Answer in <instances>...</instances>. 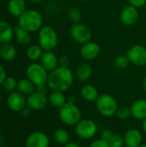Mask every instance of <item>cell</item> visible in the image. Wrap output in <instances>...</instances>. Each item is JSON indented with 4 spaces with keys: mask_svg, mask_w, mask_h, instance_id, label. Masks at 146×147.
<instances>
[{
    "mask_svg": "<svg viewBox=\"0 0 146 147\" xmlns=\"http://www.w3.org/2000/svg\"><path fill=\"white\" fill-rule=\"evenodd\" d=\"M128 3L130 5H132L137 9H140L145 5L146 0H128Z\"/></svg>",
    "mask_w": 146,
    "mask_h": 147,
    "instance_id": "cell-35",
    "label": "cell"
},
{
    "mask_svg": "<svg viewBox=\"0 0 146 147\" xmlns=\"http://www.w3.org/2000/svg\"><path fill=\"white\" fill-rule=\"evenodd\" d=\"M39 45L44 51H53L59 43L58 33L52 26H43L39 30Z\"/></svg>",
    "mask_w": 146,
    "mask_h": 147,
    "instance_id": "cell-3",
    "label": "cell"
},
{
    "mask_svg": "<svg viewBox=\"0 0 146 147\" xmlns=\"http://www.w3.org/2000/svg\"><path fill=\"white\" fill-rule=\"evenodd\" d=\"M3 139L2 135L0 134V147L3 146Z\"/></svg>",
    "mask_w": 146,
    "mask_h": 147,
    "instance_id": "cell-45",
    "label": "cell"
},
{
    "mask_svg": "<svg viewBox=\"0 0 146 147\" xmlns=\"http://www.w3.org/2000/svg\"><path fill=\"white\" fill-rule=\"evenodd\" d=\"M50 140L43 132H34L30 134L25 142L26 147H49Z\"/></svg>",
    "mask_w": 146,
    "mask_h": 147,
    "instance_id": "cell-11",
    "label": "cell"
},
{
    "mask_svg": "<svg viewBox=\"0 0 146 147\" xmlns=\"http://www.w3.org/2000/svg\"><path fill=\"white\" fill-rule=\"evenodd\" d=\"M142 85H143V89H144V90L146 92V76L145 77L144 80H143V84H142Z\"/></svg>",
    "mask_w": 146,
    "mask_h": 147,
    "instance_id": "cell-43",
    "label": "cell"
},
{
    "mask_svg": "<svg viewBox=\"0 0 146 147\" xmlns=\"http://www.w3.org/2000/svg\"><path fill=\"white\" fill-rule=\"evenodd\" d=\"M123 138L126 147H139L143 142V135L136 128L127 130Z\"/></svg>",
    "mask_w": 146,
    "mask_h": 147,
    "instance_id": "cell-16",
    "label": "cell"
},
{
    "mask_svg": "<svg viewBox=\"0 0 146 147\" xmlns=\"http://www.w3.org/2000/svg\"><path fill=\"white\" fill-rule=\"evenodd\" d=\"M126 55L133 65L139 67L146 65V47L145 46L134 45L127 50Z\"/></svg>",
    "mask_w": 146,
    "mask_h": 147,
    "instance_id": "cell-9",
    "label": "cell"
},
{
    "mask_svg": "<svg viewBox=\"0 0 146 147\" xmlns=\"http://www.w3.org/2000/svg\"><path fill=\"white\" fill-rule=\"evenodd\" d=\"M14 36L15 37L16 41L21 45H28L31 41L30 32L21 28L19 25L14 28Z\"/></svg>",
    "mask_w": 146,
    "mask_h": 147,
    "instance_id": "cell-25",
    "label": "cell"
},
{
    "mask_svg": "<svg viewBox=\"0 0 146 147\" xmlns=\"http://www.w3.org/2000/svg\"><path fill=\"white\" fill-rule=\"evenodd\" d=\"M60 121L67 126H76L82 120V114L79 108L71 102H66L59 109Z\"/></svg>",
    "mask_w": 146,
    "mask_h": 147,
    "instance_id": "cell-5",
    "label": "cell"
},
{
    "mask_svg": "<svg viewBox=\"0 0 146 147\" xmlns=\"http://www.w3.org/2000/svg\"><path fill=\"white\" fill-rule=\"evenodd\" d=\"M108 143L110 147H124L125 146L124 138L120 134H116L113 135V137L110 139Z\"/></svg>",
    "mask_w": 146,
    "mask_h": 147,
    "instance_id": "cell-32",
    "label": "cell"
},
{
    "mask_svg": "<svg viewBox=\"0 0 146 147\" xmlns=\"http://www.w3.org/2000/svg\"><path fill=\"white\" fill-rule=\"evenodd\" d=\"M98 127L96 123L90 119H82L75 126L77 136L82 140H90L97 134Z\"/></svg>",
    "mask_w": 146,
    "mask_h": 147,
    "instance_id": "cell-7",
    "label": "cell"
},
{
    "mask_svg": "<svg viewBox=\"0 0 146 147\" xmlns=\"http://www.w3.org/2000/svg\"><path fill=\"white\" fill-rule=\"evenodd\" d=\"M48 90H49V87L47 86V84H42L40 86H36V91H38L41 94H44V95L47 94Z\"/></svg>",
    "mask_w": 146,
    "mask_h": 147,
    "instance_id": "cell-37",
    "label": "cell"
},
{
    "mask_svg": "<svg viewBox=\"0 0 146 147\" xmlns=\"http://www.w3.org/2000/svg\"><path fill=\"white\" fill-rule=\"evenodd\" d=\"M47 98L49 104L57 109L61 108L67 102V97L61 91H52Z\"/></svg>",
    "mask_w": 146,
    "mask_h": 147,
    "instance_id": "cell-22",
    "label": "cell"
},
{
    "mask_svg": "<svg viewBox=\"0 0 146 147\" xmlns=\"http://www.w3.org/2000/svg\"><path fill=\"white\" fill-rule=\"evenodd\" d=\"M48 73L49 72L40 63H32L26 69L27 78L33 82L35 86L46 84Z\"/></svg>",
    "mask_w": 146,
    "mask_h": 147,
    "instance_id": "cell-6",
    "label": "cell"
},
{
    "mask_svg": "<svg viewBox=\"0 0 146 147\" xmlns=\"http://www.w3.org/2000/svg\"><path fill=\"white\" fill-rule=\"evenodd\" d=\"M31 110H32V109H31L29 107H25V108L22 110V115L25 116V117L29 116L30 114H31Z\"/></svg>",
    "mask_w": 146,
    "mask_h": 147,
    "instance_id": "cell-39",
    "label": "cell"
},
{
    "mask_svg": "<svg viewBox=\"0 0 146 147\" xmlns=\"http://www.w3.org/2000/svg\"><path fill=\"white\" fill-rule=\"evenodd\" d=\"M139 147H146V144H142Z\"/></svg>",
    "mask_w": 146,
    "mask_h": 147,
    "instance_id": "cell-46",
    "label": "cell"
},
{
    "mask_svg": "<svg viewBox=\"0 0 146 147\" xmlns=\"http://www.w3.org/2000/svg\"><path fill=\"white\" fill-rule=\"evenodd\" d=\"M71 65V59L66 54H62L59 57V66L61 67H69Z\"/></svg>",
    "mask_w": 146,
    "mask_h": 147,
    "instance_id": "cell-33",
    "label": "cell"
},
{
    "mask_svg": "<svg viewBox=\"0 0 146 147\" xmlns=\"http://www.w3.org/2000/svg\"><path fill=\"white\" fill-rule=\"evenodd\" d=\"M43 52L44 50L40 47V45H32L27 49L26 54L28 59L32 61H36L40 59Z\"/></svg>",
    "mask_w": 146,
    "mask_h": 147,
    "instance_id": "cell-27",
    "label": "cell"
},
{
    "mask_svg": "<svg viewBox=\"0 0 146 147\" xmlns=\"http://www.w3.org/2000/svg\"><path fill=\"white\" fill-rule=\"evenodd\" d=\"M74 78L75 75L69 67L58 66L48 73L46 84L52 91L65 92L73 84Z\"/></svg>",
    "mask_w": 146,
    "mask_h": 147,
    "instance_id": "cell-1",
    "label": "cell"
},
{
    "mask_svg": "<svg viewBox=\"0 0 146 147\" xmlns=\"http://www.w3.org/2000/svg\"><path fill=\"white\" fill-rule=\"evenodd\" d=\"M142 128H143L144 132L146 134V119H145L142 122Z\"/></svg>",
    "mask_w": 146,
    "mask_h": 147,
    "instance_id": "cell-42",
    "label": "cell"
},
{
    "mask_svg": "<svg viewBox=\"0 0 146 147\" xmlns=\"http://www.w3.org/2000/svg\"><path fill=\"white\" fill-rule=\"evenodd\" d=\"M64 147H81L78 144H77L76 142H71V141H70V142H68L66 145H65Z\"/></svg>",
    "mask_w": 146,
    "mask_h": 147,
    "instance_id": "cell-40",
    "label": "cell"
},
{
    "mask_svg": "<svg viewBox=\"0 0 146 147\" xmlns=\"http://www.w3.org/2000/svg\"><path fill=\"white\" fill-rule=\"evenodd\" d=\"M6 78H7V72L5 69L0 65V84H3Z\"/></svg>",
    "mask_w": 146,
    "mask_h": 147,
    "instance_id": "cell-38",
    "label": "cell"
},
{
    "mask_svg": "<svg viewBox=\"0 0 146 147\" xmlns=\"http://www.w3.org/2000/svg\"><path fill=\"white\" fill-rule=\"evenodd\" d=\"M48 102V98L46 95L41 94L38 91H34L30 94L27 98V105L32 110H40L43 109Z\"/></svg>",
    "mask_w": 146,
    "mask_h": 147,
    "instance_id": "cell-14",
    "label": "cell"
},
{
    "mask_svg": "<svg viewBox=\"0 0 146 147\" xmlns=\"http://www.w3.org/2000/svg\"><path fill=\"white\" fill-rule=\"evenodd\" d=\"M96 107L99 114L104 117H112L115 115L119 108L116 99L109 94L99 95L96 101Z\"/></svg>",
    "mask_w": 146,
    "mask_h": 147,
    "instance_id": "cell-4",
    "label": "cell"
},
{
    "mask_svg": "<svg viewBox=\"0 0 146 147\" xmlns=\"http://www.w3.org/2000/svg\"><path fill=\"white\" fill-rule=\"evenodd\" d=\"M67 16L68 18L73 22V23H77V22H80L81 19H82V12L81 10L77 8V7H71L68 9L67 12Z\"/></svg>",
    "mask_w": 146,
    "mask_h": 147,
    "instance_id": "cell-29",
    "label": "cell"
},
{
    "mask_svg": "<svg viewBox=\"0 0 146 147\" xmlns=\"http://www.w3.org/2000/svg\"><path fill=\"white\" fill-rule=\"evenodd\" d=\"M1 100H2V96H1V94H0V102H1Z\"/></svg>",
    "mask_w": 146,
    "mask_h": 147,
    "instance_id": "cell-48",
    "label": "cell"
},
{
    "mask_svg": "<svg viewBox=\"0 0 146 147\" xmlns=\"http://www.w3.org/2000/svg\"><path fill=\"white\" fill-rule=\"evenodd\" d=\"M70 34L77 43L81 45L90 41L92 39V32L90 28L81 22L72 24L70 28Z\"/></svg>",
    "mask_w": 146,
    "mask_h": 147,
    "instance_id": "cell-8",
    "label": "cell"
},
{
    "mask_svg": "<svg viewBox=\"0 0 146 147\" xmlns=\"http://www.w3.org/2000/svg\"><path fill=\"white\" fill-rule=\"evenodd\" d=\"M32 3H41L43 2L44 0H30Z\"/></svg>",
    "mask_w": 146,
    "mask_h": 147,
    "instance_id": "cell-44",
    "label": "cell"
},
{
    "mask_svg": "<svg viewBox=\"0 0 146 147\" xmlns=\"http://www.w3.org/2000/svg\"><path fill=\"white\" fill-rule=\"evenodd\" d=\"M16 89L22 95L29 96L30 94L36 91V86L33 82H31L28 78H22L17 82Z\"/></svg>",
    "mask_w": 146,
    "mask_h": 147,
    "instance_id": "cell-24",
    "label": "cell"
},
{
    "mask_svg": "<svg viewBox=\"0 0 146 147\" xmlns=\"http://www.w3.org/2000/svg\"><path fill=\"white\" fill-rule=\"evenodd\" d=\"M74 75L78 81L86 82L92 76V66L87 62L81 63L76 68Z\"/></svg>",
    "mask_w": 146,
    "mask_h": 147,
    "instance_id": "cell-18",
    "label": "cell"
},
{
    "mask_svg": "<svg viewBox=\"0 0 146 147\" xmlns=\"http://www.w3.org/2000/svg\"><path fill=\"white\" fill-rule=\"evenodd\" d=\"M79 1H84V0H79Z\"/></svg>",
    "mask_w": 146,
    "mask_h": 147,
    "instance_id": "cell-49",
    "label": "cell"
},
{
    "mask_svg": "<svg viewBox=\"0 0 146 147\" xmlns=\"http://www.w3.org/2000/svg\"><path fill=\"white\" fill-rule=\"evenodd\" d=\"M18 25L30 33L39 31L43 27L42 15L35 9H26L18 17Z\"/></svg>",
    "mask_w": 146,
    "mask_h": 147,
    "instance_id": "cell-2",
    "label": "cell"
},
{
    "mask_svg": "<svg viewBox=\"0 0 146 147\" xmlns=\"http://www.w3.org/2000/svg\"><path fill=\"white\" fill-rule=\"evenodd\" d=\"M3 88L7 91V92H13L15 89L17 87V82L16 80L12 78V77H7L4 82L3 83Z\"/></svg>",
    "mask_w": 146,
    "mask_h": 147,
    "instance_id": "cell-30",
    "label": "cell"
},
{
    "mask_svg": "<svg viewBox=\"0 0 146 147\" xmlns=\"http://www.w3.org/2000/svg\"><path fill=\"white\" fill-rule=\"evenodd\" d=\"M26 104L27 99L25 98L24 95L19 91H13L7 97V106L14 112L22 111L25 108Z\"/></svg>",
    "mask_w": 146,
    "mask_h": 147,
    "instance_id": "cell-12",
    "label": "cell"
},
{
    "mask_svg": "<svg viewBox=\"0 0 146 147\" xmlns=\"http://www.w3.org/2000/svg\"><path fill=\"white\" fill-rule=\"evenodd\" d=\"M40 64L50 72L59 66V58L53 51H44L40 59Z\"/></svg>",
    "mask_w": 146,
    "mask_h": 147,
    "instance_id": "cell-15",
    "label": "cell"
},
{
    "mask_svg": "<svg viewBox=\"0 0 146 147\" xmlns=\"http://www.w3.org/2000/svg\"><path fill=\"white\" fill-rule=\"evenodd\" d=\"M139 17V9L130 4L124 7L120 14V19L121 22L126 26L134 25L138 22Z\"/></svg>",
    "mask_w": 146,
    "mask_h": 147,
    "instance_id": "cell-13",
    "label": "cell"
},
{
    "mask_svg": "<svg viewBox=\"0 0 146 147\" xmlns=\"http://www.w3.org/2000/svg\"><path fill=\"white\" fill-rule=\"evenodd\" d=\"M58 1H60V2H65V1H68V0H58Z\"/></svg>",
    "mask_w": 146,
    "mask_h": 147,
    "instance_id": "cell-47",
    "label": "cell"
},
{
    "mask_svg": "<svg viewBox=\"0 0 146 147\" xmlns=\"http://www.w3.org/2000/svg\"><path fill=\"white\" fill-rule=\"evenodd\" d=\"M114 66L118 70H125L128 67L130 61L126 55H119L114 59Z\"/></svg>",
    "mask_w": 146,
    "mask_h": 147,
    "instance_id": "cell-28",
    "label": "cell"
},
{
    "mask_svg": "<svg viewBox=\"0 0 146 147\" xmlns=\"http://www.w3.org/2000/svg\"><path fill=\"white\" fill-rule=\"evenodd\" d=\"M89 147H110V146L108 141H106L102 139H98V140L92 141Z\"/></svg>",
    "mask_w": 146,
    "mask_h": 147,
    "instance_id": "cell-34",
    "label": "cell"
},
{
    "mask_svg": "<svg viewBox=\"0 0 146 147\" xmlns=\"http://www.w3.org/2000/svg\"><path fill=\"white\" fill-rule=\"evenodd\" d=\"M67 102H71V103H75V98H74V96H69L68 98H67Z\"/></svg>",
    "mask_w": 146,
    "mask_h": 147,
    "instance_id": "cell-41",
    "label": "cell"
},
{
    "mask_svg": "<svg viewBox=\"0 0 146 147\" xmlns=\"http://www.w3.org/2000/svg\"><path fill=\"white\" fill-rule=\"evenodd\" d=\"M9 13L15 17H19L27 9L25 0H9L7 4Z\"/></svg>",
    "mask_w": 146,
    "mask_h": 147,
    "instance_id": "cell-19",
    "label": "cell"
},
{
    "mask_svg": "<svg viewBox=\"0 0 146 147\" xmlns=\"http://www.w3.org/2000/svg\"><path fill=\"white\" fill-rule=\"evenodd\" d=\"M115 115L120 119V120H126L129 117L132 116V112H131V108L127 106H121L119 107Z\"/></svg>",
    "mask_w": 146,
    "mask_h": 147,
    "instance_id": "cell-31",
    "label": "cell"
},
{
    "mask_svg": "<svg viewBox=\"0 0 146 147\" xmlns=\"http://www.w3.org/2000/svg\"><path fill=\"white\" fill-rule=\"evenodd\" d=\"M14 36V28L7 22H0V44L9 43Z\"/></svg>",
    "mask_w": 146,
    "mask_h": 147,
    "instance_id": "cell-20",
    "label": "cell"
},
{
    "mask_svg": "<svg viewBox=\"0 0 146 147\" xmlns=\"http://www.w3.org/2000/svg\"><path fill=\"white\" fill-rule=\"evenodd\" d=\"M114 134L110 130V129H105V130H103L102 132V134H101V139H102V140H106V141H109L110 140V139L113 137V135H114Z\"/></svg>",
    "mask_w": 146,
    "mask_h": 147,
    "instance_id": "cell-36",
    "label": "cell"
},
{
    "mask_svg": "<svg viewBox=\"0 0 146 147\" xmlns=\"http://www.w3.org/2000/svg\"><path fill=\"white\" fill-rule=\"evenodd\" d=\"M80 56L86 61H91L98 58L101 53V47L95 41H89L82 45L80 51Z\"/></svg>",
    "mask_w": 146,
    "mask_h": 147,
    "instance_id": "cell-10",
    "label": "cell"
},
{
    "mask_svg": "<svg viewBox=\"0 0 146 147\" xmlns=\"http://www.w3.org/2000/svg\"><path fill=\"white\" fill-rule=\"evenodd\" d=\"M81 97L86 102H96L97 97L99 96V93L97 89L92 84H85L80 90Z\"/></svg>",
    "mask_w": 146,
    "mask_h": 147,
    "instance_id": "cell-21",
    "label": "cell"
},
{
    "mask_svg": "<svg viewBox=\"0 0 146 147\" xmlns=\"http://www.w3.org/2000/svg\"><path fill=\"white\" fill-rule=\"evenodd\" d=\"M53 140L59 145H66L70 142V134L64 128H59L53 133Z\"/></svg>",
    "mask_w": 146,
    "mask_h": 147,
    "instance_id": "cell-26",
    "label": "cell"
},
{
    "mask_svg": "<svg viewBox=\"0 0 146 147\" xmlns=\"http://www.w3.org/2000/svg\"><path fill=\"white\" fill-rule=\"evenodd\" d=\"M16 49L15 47L9 44V43H5V44H1L0 46V57L3 60L6 61H11L16 57Z\"/></svg>",
    "mask_w": 146,
    "mask_h": 147,
    "instance_id": "cell-23",
    "label": "cell"
},
{
    "mask_svg": "<svg viewBox=\"0 0 146 147\" xmlns=\"http://www.w3.org/2000/svg\"><path fill=\"white\" fill-rule=\"evenodd\" d=\"M131 108L132 116L139 121H144L146 119V100L139 99L136 100Z\"/></svg>",
    "mask_w": 146,
    "mask_h": 147,
    "instance_id": "cell-17",
    "label": "cell"
}]
</instances>
